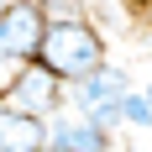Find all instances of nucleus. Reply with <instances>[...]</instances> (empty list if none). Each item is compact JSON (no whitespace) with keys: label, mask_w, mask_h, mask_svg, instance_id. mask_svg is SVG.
<instances>
[{"label":"nucleus","mask_w":152,"mask_h":152,"mask_svg":"<svg viewBox=\"0 0 152 152\" xmlns=\"http://www.w3.org/2000/svg\"><path fill=\"white\" fill-rule=\"evenodd\" d=\"M105 58H110V42H105V31L94 26L89 16H79V21H47L42 26L37 63L47 74H58L63 84L79 79V74H89V68H100Z\"/></svg>","instance_id":"obj_1"},{"label":"nucleus","mask_w":152,"mask_h":152,"mask_svg":"<svg viewBox=\"0 0 152 152\" xmlns=\"http://www.w3.org/2000/svg\"><path fill=\"white\" fill-rule=\"evenodd\" d=\"M126 89H137L131 84V74H126L121 63H100V68H89V74H79L63 84V110H74V115H84L89 126H100V131H121V100Z\"/></svg>","instance_id":"obj_2"},{"label":"nucleus","mask_w":152,"mask_h":152,"mask_svg":"<svg viewBox=\"0 0 152 152\" xmlns=\"http://www.w3.org/2000/svg\"><path fill=\"white\" fill-rule=\"evenodd\" d=\"M0 94H5L16 110H26V115H42V121L53 115V110H63V79H58V74H47L37 58H31V63H21Z\"/></svg>","instance_id":"obj_3"},{"label":"nucleus","mask_w":152,"mask_h":152,"mask_svg":"<svg viewBox=\"0 0 152 152\" xmlns=\"http://www.w3.org/2000/svg\"><path fill=\"white\" fill-rule=\"evenodd\" d=\"M47 147H58V152H105L110 131L89 126L84 115H74V110H53V115H47Z\"/></svg>","instance_id":"obj_4"},{"label":"nucleus","mask_w":152,"mask_h":152,"mask_svg":"<svg viewBox=\"0 0 152 152\" xmlns=\"http://www.w3.org/2000/svg\"><path fill=\"white\" fill-rule=\"evenodd\" d=\"M42 147H47V121L16 110L0 94V152H42Z\"/></svg>","instance_id":"obj_5"},{"label":"nucleus","mask_w":152,"mask_h":152,"mask_svg":"<svg viewBox=\"0 0 152 152\" xmlns=\"http://www.w3.org/2000/svg\"><path fill=\"white\" fill-rule=\"evenodd\" d=\"M121 126L126 131H152V100L142 89H126V100H121Z\"/></svg>","instance_id":"obj_6"},{"label":"nucleus","mask_w":152,"mask_h":152,"mask_svg":"<svg viewBox=\"0 0 152 152\" xmlns=\"http://www.w3.org/2000/svg\"><path fill=\"white\" fill-rule=\"evenodd\" d=\"M31 5L42 11V21H79V16H89L84 0H31Z\"/></svg>","instance_id":"obj_7"},{"label":"nucleus","mask_w":152,"mask_h":152,"mask_svg":"<svg viewBox=\"0 0 152 152\" xmlns=\"http://www.w3.org/2000/svg\"><path fill=\"white\" fill-rule=\"evenodd\" d=\"M142 94H147V100H152V79H147V84H142Z\"/></svg>","instance_id":"obj_8"},{"label":"nucleus","mask_w":152,"mask_h":152,"mask_svg":"<svg viewBox=\"0 0 152 152\" xmlns=\"http://www.w3.org/2000/svg\"><path fill=\"white\" fill-rule=\"evenodd\" d=\"M5 5H11V0H0V11H5Z\"/></svg>","instance_id":"obj_9"},{"label":"nucleus","mask_w":152,"mask_h":152,"mask_svg":"<svg viewBox=\"0 0 152 152\" xmlns=\"http://www.w3.org/2000/svg\"><path fill=\"white\" fill-rule=\"evenodd\" d=\"M42 152H58V147H42Z\"/></svg>","instance_id":"obj_10"},{"label":"nucleus","mask_w":152,"mask_h":152,"mask_svg":"<svg viewBox=\"0 0 152 152\" xmlns=\"http://www.w3.org/2000/svg\"><path fill=\"white\" fill-rule=\"evenodd\" d=\"M105 152H115V147H105Z\"/></svg>","instance_id":"obj_11"}]
</instances>
